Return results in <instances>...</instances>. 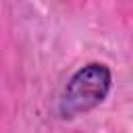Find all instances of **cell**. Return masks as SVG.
Segmentation results:
<instances>
[{
    "label": "cell",
    "mask_w": 133,
    "mask_h": 133,
    "mask_svg": "<svg viewBox=\"0 0 133 133\" xmlns=\"http://www.w3.org/2000/svg\"><path fill=\"white\" fill-rule=\"evenodd\" d=\"M112 87V71L104 62H87L77 69L58 102V112L62 118H75L89 112L106 100Z\"/></svg>",
    "instance_id": "cell-1"
}]
</instances>
